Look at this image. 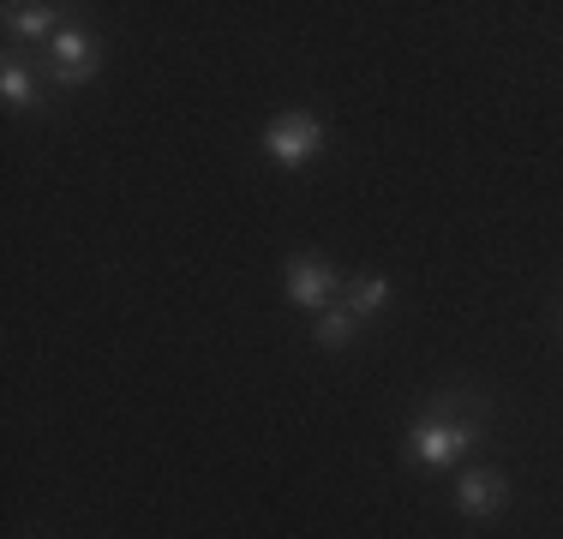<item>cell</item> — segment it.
<instances>
[{
  "instance_id": "cell-1",
  "label": "cell",
  "mask_w": 563,
  "mask_h": 539,
  "mask_svg": "<svg viewBox=\"0 0 563 539\" xmlns=\"http://www.w3.org/2000/svg\"><path fill=\"white\" fill-rule=\"evenodd\" d=\"M474 443H479V420L450 414V408H432L420 426L408 431V462H420V468H450V462H462Z\"/></svg>"
},
{
  "instance_id": "cell-2",
  "label": "cell",
  "mask_w": 563,
  "mask_h": 539,
  "mask_svg": "<svg viewBox=\"0 0 563 539\" xmlns=\"http://www.w3.org/2000/svg\"><path fill=\"white\" fill-rule=\"evenodd\" d=\"M264 151H271L276 168H306L318 151H324V120L318 114H276L271 127H264Z\"/></svg>"
},
{
  "instance_id": "cell-3",
  "label": "cell",
  "mask_w": 563,
  "mask_h": 539,
  "mask_svg": "<svg viewBox=\"0 0 563 539\" xmlns=\"http://www.w3.org/2000/svg\"><path fill=\"white\" fill-rule=\"evenodd\" d=\"M55 66H48V78H55V85H90V78H97V36H85V31H60L55 36Z\"/></svg>"
},
{
  "instance_id": "cell-4",
  "label": "cell",
  "mask_w": 563,
  "mask_h": 539,
  "mask_svg": "<svg viewBox=\"0 0 563 539\" xmlns=\"http://www.w3.org/2000/svg\"><path fill=\"white\" fill-rule=\"evenodd\" d=\"M336 288H342V276L330 264H318V258H294L288 264V300L306 306V312H324Z\"/></svg>"
},
{
  "instance_id": "cell-5",
  "label": "cell",
  "mask_w": 563,
  "mask_h": 539,
  "mask_svg": "<svg viewBox=\"0 0 563 539\" xmlns=\"http://www.w3.org/2000/svg\"><path fill=\"white\" fill-rule=\"evenodd\" d=\"M504 504H509V480L498 468H474V474L455 485V509L462 516H498Z\"/></svg>"
},
{
  "instance_id": "cell-6",
  "label": "cell",
  "mask_w": 563,
  "mask_h": 539,
  "mask_svg": "<svg viewBox=\"0 0 563 539\" xmlns=\"http://www.w3.org/2000/svg\"><path fill=\"white\" fill-rule=\"evenodd\" d=\"M354 312H347V306H324V312H318V323H312V336H318V348H347L354 342Z\"/></svg>"
},
{
  "instance_id": "cell-7",
  "label": "cell",
  "mask_w": 563,
  "mask_h": 539,
  "mask_svg": "<svg viewBox=\"0 0 563 539\" xmlns=\"http://www.w3.org/2000/svg\"><path fill=\"white\" fill-rule=\"evenodd\" d=\"M0 97H7V108H36V78H31L24 61L0 66Z\"/></svg>"
},
{
  "instance_id": "cell-8",
  "label": "cell",
  "mask_w": 563,
  "mask_h": 539,
  "mask_svg": "<svg viewBox=\"0 0 563 539\" xmlns=\"http://www.w3.org/2000/svg\"><path fill=\"white\" fill-rule=\"evenodd\" d=\"M384 300H390V282H384V276H360V282H347V312H354V318L384 312Z\"/></svg>"
},
{
  "instance_id": "cell-9",
  "label": "cell",
  "mask_w": 563,
  "mask_h": 539,
  "mask_svg": "<svg viewBox=\"0 0 563 539\" xmlns=\"http://www.w3.org/2000/svg\"><path fill=\"white\" fill-rule=\"evenodd\" d=\"M7 24L19 36H48V24H55V7H7Z\"/></svg>"
}]
</instances>
